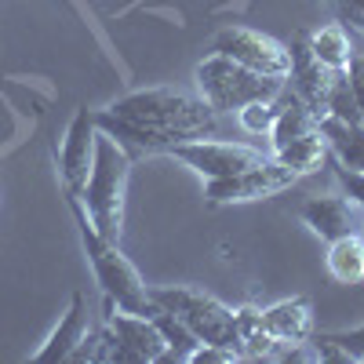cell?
Listing matches in <instances>:
<instances>
[{
    "label": "cell",
    "mask_w": 364,
    "mask_h": 364,
    "mask_svg": "<svg viewBox=\"0 0 364 364\" xmlns=\"http://www.w3.org/2000/svg\"><path fill=\"white\" fill-rule=\"evenodd\" d=\"M99 132L117 139L132 154H168L175 142L211 139L215 109L175 87H142L113 99L95 113Z\"/></svg>",
    "instance_id": "obj_1"
},
{
    "label": "cell",
    "mask_w": 364,
    "mask_h": 364,
    "mask_svg": "<svg viewBox=\"0 0 364 364\" xmlns=\"http://www.w3.org/2000/svg\"><path fill=\"white\" fill-rule=\"evenodd\" d=\"M128 175H132V157L128 149L106 132L95 135V157H91V171L84 178V190L77 193L87 219L106 240H120L124 230V200H128Z\"/></svg>",
    "instance_id": "obj_2"
},
{
    "label": "cell",
    "mask_w": 364,
    "mask_h": 364,
    "mask_svg": "<svg viewBox=\"0 0 364 364\" xmlns=\"http://www.w3.org/2000/svg\"><path fill=\"white\" fill-rule=\"evenodd\" d=\"M70 197V208H73V219H77V230H80V245L87 252V262L95 269V281L102 284V295L109 306L117 310H128V314H146L149 310V288L142 284L139 269L120 255V248L113 240H106L95 223L87 219V211L80 204L77 193H66Z\"/></svg>",
    "instance_id": "obj_3"
},
{
    "label": "cell",
    "mask_w": 364,
    "mask_h": 364,
    "mask_svg": "<svg viewBox=\"0 0 364 364\" xmlns=\"http://www.w3.org/2000/svg\"><path fill=\"white\" fill-rule=\"evenodd\" d=\"M193 77L200 87V99L215 113H237L248 102H273L284 91L281 77H262V73L233 63L226 55H215V51L197 66Z\"/></svg>",
    "instance_id": "obj_4"
},
{
    "label": "cell",
    "mask_w": 364,
    "mask_h": 364,
    "mask_svg": "<svg viewBox=\"0 0 364 364\" xmlns=\"http://www.w3.org/2000/svg\"><path fill=\"white\" fill-rule=\"evenodd\" d=\"M149 299H154L157 306L171 310L200 343H215V346L237 350L233 310L223 306L219 299H211V295H204V291H197V288H149ZM237 353H240V350H237Z\"/></svg>",
    "instance_id": "obj_5"
},
{
    "label": "cell",
    "mask_w": 364,
    "mask_h": 364,
    "mask_svg": "<svg viewBox=\"0 0 364 364\" xmlns=\"http://www.w3.org/2000/svg\"><path fill=\"white\" fill-rule=\"evenodd\" d=\"M211 51L226 55V58H233V63L248 66V70H255L262 77L288 80V73H291V51H288V44L259 33V29H248V26H226V29H219L215 41H211Z\"/></svg>",
    "instance_id": "obj_6"
},
{
    "label": "cell",
    "mask_w": 364,
    "mask_h": 364,
    "mask_svg": "<svg viewBox=\"0 0 364 364\" xmlns=\"http://www.w3.org/2000/svg\"><path fill=\"white\" fill-rule=\"evenodd\" d=\"M299 182V175L277 161H262L255 168H245L230 178H211L208 190H204V200L211 208H223V204H248V200H266V197H277L284 190H291Z\"/></svg>",
    "instance_id": "obj_7"
},
{
    "label": "cell",
    "mask_w": 364,
    "mask_h": 364,
    "mask_svg": "<svg viewBox=\"0 0 364 364\" xmlns=\"http://www.w3.org/2000/svg\"><path fill=\"white\" fill-rule=\"evenodd\" d=\"M168 154L175 161H182L186 168H193L197 175L211 178H230L245 168H255L262 161H269L262 149L245 146V142H215V139H190V142H175Z\"/></svg>",
    "instance_id": "obj_8"
},
{
    "label": "cell",
    "mask_w": 364,
    "mask_h": 364,
    "mask_svg": "<svg viewBox=\"0 0 364 364\" xmlns=\"http://www.w3.org/2000/svg\"><path fill=\"white\" fill-rule=\"evenodd\" d=\"M109 306V302H106ZM106 331H109V357L106 360H128V364H142V360H161L168 343L157 331V324L146 314H128L109 306L106 314Z\"/></svg>",
    "instance_id": "obj_9"
},
{
    "label": "cell",
    "mask_w": 364,
    "mask_h": 364,
    "mask_svg": "<svg viewBox=\"0 0 364 364\" xmlns=\"http://www.w3.org/2000/svg\"><path fill=\"white\" fill-rule=\"evenodd\" d=\"M95 135H99V124H95V113L87 106H80L66 128V139H63V149H58V171H63V186L66 193H80L84 190V178L91 171V157H95Z\"/></svg>",
    "instance_id": "obj_10"
},
{
    "label": "cell",
    "mask_w": 364,
    "mask_h": 364,
    "mask_svg": "<svg viewBox=\"0 0 364 364\" xmlns=\"http://www.w3.org/2000/svg\"><path fill=\"white\" fill-rule=\"evenodd\" d=\"M288 51H291V73L288 77L295 80V95L302 99V106H306L317 120L328 117V95H331V80H336V73L324 70L314 58L306 37H299Z\"/></svg>",
    "instance_id": "obj_11"
},
{
    "label": "cell",
    "mask_w": 364,
    "mask_h": 364,
    "mask_svg": "<svg viewBox=\"0 0 364 364\" xmlns=\"http://www.w3.org/2000/svg\"><path fill=\"white\" fill-rule=\"evenodd\" d=\"M299 215L321 240H339L346 233H357V204L350 197H310L299 208Z\"/></svg>",
    "instance_id": "obj_12"
},
{
    "label": "cell",
    "mask_w": 364,
    "mask_h": 364,
    "mask_svg": "<svg viewBox=\"0 0 364 364\" xmlns=\"http://www.w3.org/2000/svg\"><path fill=\"white\" fill-rule=\"evenodd\" d=\"M269 336L277 339V346H299V343H310L314 336V306L306 295H295V299H281L273 306L262 310Z\"/></svg>",
    "instance_id": "obj_13"
},
{
    "label": "cell",
    "mask_w": 364,
    "mask_h": 364,
    "mask_svg": "<svg viewBox=\"0 0 364 364\" xmlns=\"http://www.w3.org/2000/svg\"><path fill=\"white\" fill-rule=\"evenodd\" d=\"M84 336H87V306H84V291H73V295H70V310H66V317L58 321V328L48 336V343L33 353V360H37V364L70 360Z\"/></svg>",
    "instance_id": "obj_14"
},
{
    "label": "cell",
    "mask_w": 364,
    "mask_h": 364,
    "mask_svg": "<svg viewBox=\"0 0 364 364\" xmlns=\"http://www.w3.org/2000/svg\"><path fill=\"white\" fill-rule=\"evenodd\" d=\"M321 135L339 164L364 171V124H346L336 117H321Z\"/></svg>",
    "instance_id": "obj_15"
},
{
    "label": "cell",
    "mask_w": 364,
    "mask_h": 364,
    "mask_svg": "<svg viewBox=\"0 0 364 364\" xmlns=\"http://www.w3.org/2000/svg\"><path fill=\"white\" fill-rule=\"evenodd\" d=\"M233 324H237V350H240V357L259 360V357H273V353H277V339L269 336L266 317H262L259 306L233 310Z\"/></svg>",
    "instance_id": "obj_16"
},
{
    "label": "cell",
    "mask_w": 364,
    "mask_h": 364,
    "mask_svg": "<svg viewBox=\"0 0 364 364\" xmlns=\"http://www.w3.org/2000/svg\"><path fill=\"white\" fill-rule=\"evenodd\" d=\"M277 102H281V109H277V120H273V128H269V142H273V149L277 146H284V142H291V139H299V135H306V132H317L321 128V120L302 106V99L295 95H288V91H281L277 95Z\"/></svg>",
    "instance_id": "obj_17"
},
{
    "label": "cell",
    "mask_w": 364,
    "mask_h": 364,
    "mask_svg": "<svg viewBox=\"0 0 364 364\" xmlns=\"http://www.w3.org/2000/svg\"><path fill=\"white\" fill-rule=\"evenodd\" d=\"M306 44H310L314 58H317V63H321L324 70L343 73V70L350 66L353 41H350V33H346V26H343V22H328V26H321L317 33H310V37H306Z\"/></svg>",
    "instance_id": "obj_18"
},
{
    "label": "cell",
    "mask_w": 364,
    "mask_h": 364,
    "mask_svg": "<svg viewBox=\"0 0 364 364\" xmlns=\"http://www.w3.org/2000/svg\"><path fill=\"white\" fill-rule=\"evenodd\" d=\"M273 161L291 168L295 175H310V171H317L328 161V142H324L321 128L317 132H306V135H299V139H291V142L273 149Z\"/></svg>",
    "instance_id": "obj_19"
},
{
    "label": "cell",
    "mask_w": 364,
    "mask_h": 364,
    "mask_svg": "<svg viewBox=\"0 0 364 364\" xmlns=\"http://www.w3.org/2000/svg\"><path fill=\"white\" fill-rule=\"evenodd\" d=\"M328 273L339 284H360L364 281V237L346 233L339 240H328Z\"/></svg>",
    "instance_id": "obj_20"
},
{
    "label": "cell",
    "mask_w": 364,
    "mask_h": 364,
    "mask_svg": "<svg viewBox=\"0 0 364 364\" xmlns=\"http://www.w3.org/2000/svg\"><path fill=\"white\" fill-rule=\"evenodd\" d=\"M146 317L157 324V331L164 336V343H168V350H164V357L161 360H190V353H193V346L200 343L193 331L182 324L171 310H164V306H157L154 299H149V310H146Z\"/></svg>",
    "instance_id": "obj_21"
},
{
    "label": "cell",
    "mask_w": 364,
    "mask_h": 364,
    "mask_svg": "<svg viewBox=\"0 0 364 364\" xmlns=\"http://www.w3.org/2000/svg\"><path fill=\"white\" fill-rule=\"evenodd\" d=\"M328 117L336 120H346V124H364V113L353 99V91L346 84V73H336V80H331V95H328Z\"/></svg>",
    "instance_id": "obj_22"
},
{
    "label": "cell",
    "mask_w": 364,
    "mask_h": 364,
    "mask_svg": "<svg viewBox=\"0 0 364 364\" xmlns=\"http://www.w3.org/2000/svg\"><path fill=\"white\" fill-rule=\"evenodd\" d=\"M277 109H281L277 99L273 102H248V106L237 109V120H240V128H245L248 135H269L273 120H277Z\"/></svg>",
    "instance_id": "obj_23"
},
{
    "label": "cell",
    "mask_w": 364,
    "mask_h": 364,
    "mask_svg": "<svg viewBox=\"0 0 364 364\" xmlns=\"http://www.w3.org/2000/svg\"><path fill=\"white\" fill-rule=\"evenodd\" d=\"M328 161H331V168H336V178H339V186L346 190V197L357 208H364V171H353V168L339 164L336 157H331V149H328Z\"/></svg>",
    "instance_id": "obj_24"
},
{
    "label": "cell",
    "mask_w": 364,
    "mask_h": 364,
    "mask_svg": "<svg viewBox=\"0 0 364 364\" xmlns=\"http://www.w3.org/2000/svg\"><path fill=\"white\" fill-rule=\"evenodd\" d=\"M233 360H245V357L230 346H215V343H197L190 353V364H233Z\"/></svg>",
    "instance_id": "obj_25"
},
{
    "label": "cell",
    "mask_w": 364,
    "mask_h": 364,
    "mask_svg": "<svg viewBox=\"0 0 364 364\" xmlns=\"http://www.w3.org/2000/svg\"><path fill=\"white\" fill-rule=\"evenodd\" d=\"M324 339H331L336 346H343L350 360H364V324L346 328V331H324Z\"/></svg>",
    "instance_id": "obj_26"
},
{
    "label": "cell",
    "mask_w": 364,
    "mask_h": 364,
    "mask_svg": "<svg viewBox=\"0 0 364 364\" xmlns=\"http://www.w3.org/2000/svg\"><path fill=\"white\" fill-rule=\"evenodd\" d=\"M343 73H346V84H350V91H353V99H357L360 113H364V48H353L350 66H346Z\"/></svg>",
    "instance_id": "obj_27"
},
{
    "label": "cell",
    "mask_w": 364,
    "mask_h": 364,
    "mask_svg": "<svg viewBox=\"0 0 364 364\" xmlns=\"http://www.w3.org/2000/svg\"><path fill=\"white\" fill-rule=\"evenodd\" d=\"M331 4L339 8V15H343L350 26L364 29V0H331Z\"/></svg>",
    "instance_id": "obj_28"
}]
</instances>
